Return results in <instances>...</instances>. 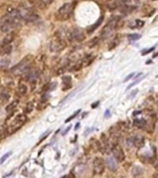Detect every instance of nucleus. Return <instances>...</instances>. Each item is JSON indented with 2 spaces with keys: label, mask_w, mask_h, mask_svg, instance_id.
I'll list each match as a JSON object with an SVG mask.
<instances>
[{
  "label": "nucleus",
  "mask_w": 158,
  "mask_h": 178,
  "mask_svg": "<svg viewBox=\"0 0 158 178\" xmlns=\"http://www.w3.org/2000/svg\"><path fill=\"white\" fill-rule=\"evenodd\" d=\"M23 18L20 16L19 9H13L5 16L0 23V30L3 33H10L15 28H18L20 25Z\"/></svg>",
  "instance_id": "1"
},
{
  "label": "nucleus",
  "mask_w": 158,
  "mask_h": 178,
  "mask_svg": "<svg viewBox=\"0 0 158 178\" xmlns=\"http://www.w3.org/2000/svg\"><path fill=\"white\" fill-rule=\"evenodd\" d=\"M73 7H75V3H66L59 8L57 11L56 17L59 20H67L71 17L73 13Z\"/></svg>",
  "instance_id": "2"
},
{
  "label": "nucleus",
  "mask_w": 158,
  "mask_h": 178,
  "mask_svg": "<svg viewBox=\"0 0 158 178\" xmlns=\"http://www.w3.org/2000/svg\"><path fill=\"white\" fill-rule=\"evenodd\" d=\"M30 69H31V61H30V60L24 59L20 62H19L17 65H15L14 67H12L11 70H10V71H11L12 74H14L16 76H20V75H23L24 73L27 72Z\"/></svg>",
  "instance_id": "3"
},
{
  "label": "nucleus",
  "mask_w": 158,
  "mask_h": 178,
  "mask_svg": "<svg viewBox=\"0 0 158 178\" xmlns=\"http://www.w3.org/2000/svg\"><path fill=\"white\" fill-rule=\"evenodd\" d=\"M26 120H27V117H26L24 114H18L17 116L15 117V119L13 120L11 124L9 125L8 132L10 134H13L14 132H16V131H18L25 123Z\"/></svg>",
  "instance_id": "4"
},
{
  "label": "nucleus",
  "mask_w": 158,
  "mask_h": 178,
  "mask_svg": "<svg viewBox=\"0 0 158 178\" xmlns=\"http://www.w3.org/2000/svg\"><path fill=\"white\" fill-rule=\"evenodd\" d=\"M67 38L71 43H80L85 39V34L80 29H72L67 33Z\"/></svg>",
  "instance_id": "5"
},
{
  "label": "nucleus",
  "mask_w": 158,
  "mask_h": 178,
  "mask_svg": "<svg viewBox=\"0 0 158 178\" xmlns=\"http://www.w3.org/2000/svg\"><path fill=\"white\" fill-rule=\"evenodd\" d=\"M66 48V43L61 37H58L57 39L53 40L50 43L49 49L51 52H60L62 51Z\"/></svg>",
  "instance_id": "6"
},
{
  "label": "nucleus",
  "mask_w": 158,
  "mask_h": 178,
  "mask_svg": "<svg viewBox=\"0 0 158 178\" xmlns=\"http://www.w3.org/2000/svg\"><path fill=\"white\" fill-rule=\"evenodd\" d=\"M105 169V161L102 158L97 157L93 160V171L95 174H102L104 172Z\"/></svg>",
  "instance_id": "7"
},
{
  "label": "nucleus",
  "mask_w": 158,
  "mask_h": 178,
  "mask_svg": "<svg viewBox=\"0 0 158 178\" xmlns=\"http://www.w3.org/2000/svg\"><path fill=\"white\" fill-rule=\"evenodd\" d=\"M116 23H117V20H111L109 23H107V25L103 28L102 32V38H104V39L105 38H108L109 36L113 34L114 30L115 28V26H116Z\"/></svg>",
  "instance_id": "8"
},
{
  "label": "nucleus",
  "mask_w": 158,
  "mask_h": 178,
  "mask_svg": "<svg viewBox=\"0 0 158 178\" xmlns=\"http://www.w3.org/2000/svg\"><path fill=\"white\" fill-rule=\"evenodd\" d=\"M112 152H113V155H114V158L117 161L121 162L123 161L126 158L125 156V153H124V150L123 149L121 148L119 145H114L112 149Z\"/></svg>",
  "instance_id": "9"
},
{
  "label": "nucleus",
  "mask_w": 158,
  "mask_h": 178,
  "mask_svg": "<svg viewBox=\"0 0 158 178\" xmlns=\"http://www.w3.org/2000/svg\"><path fill=\"white\" fill-rule=\"evenodd\" d=\"M39 76V71L36 69H30L27 72L23 74V79L26 82L29 83H35L36 79Z\"/></svg>",
  "instance_id": "10"
},
{
  "label": "nucleus",
  "mask_w": 158,
  "mask_h": 178,
  "mask_svg": "<svg viewBox=\"0 0 158 178\" xmlns=\"http://www.w3.org/2000/svg\"><path fill=\"white\" fill-rule=\"evenodd\" d=\"M105 163L108 166V168L112 171H115L117 169V163H116V160H115L114 157L108 156L106 160H105Z\"/></svg>",
  "instance_id": "11"
},
{
  "label": "nucleus",
  "mask_w": 158,
  "mask_h": 178,
  "mask_svg": "<svg viewBox=\"0 0 158 178\" xmlns=\"http://www.w3.org/2000/svg\"><path fill=\"white\" fill-rule=\"evenodd\" d=\"M144 144H145V139L141 135H138L133 137V145L136 148L140 149L144 146Z\"/></svg>",
  "instance_id": "12"
},
{
  "label": "nucleus",
  "mask_w": 158,
  "mask_h": 178,
  "mask_svg": "<svg viewBox=\"0 0 158 178\" xmlns=\"http://www.w3.org/2000/svg\"><path fill=\"white\" fill-rule=\"evenodd\" d=\"M72 87V79L70 76H63L62 77V90L65 91Z\"/></svg>",
  "instance_id": "13"
},
{
  "label": "nucleus",
  "mask_w": 158,
  "mask_h": 178,
  "mask_svg": "<svg viewBox=\"0 0 158 178\" xmlns=\"http://www.w3.org/2000/svg\"><path fill=\"white\" fill-rule=\"evenodd\" d=\"M9 99V94L5 88L0 87V104L7 102Z\"/></svg>",
  "instance_id": "14"
},
{
  "label": "nucleus",
  "mask_w": 158,
  "mask_h": 178,
  "mask_svg": "<svg viewBox=\"0 0 158 178\" xmlns=\"http://www.w3.org/2000/svg\"><path fill=\"white\" fill-rule=\"evenodd\" d=\"M16 93H17V95L19 97L25 96L26 93H27V86H26V85H24V83H19L17 90H16Z\"/></svg>",
  "instance_id": "15"
},
{
  "label": "nucleus",
  "mask_w": 158,
  "mask_h": 178,
  "mask_svg": "<svg viewBox=\"0 0 158 178\" xmlns=\"http://www.w3.org/2000/svg\"><path fill=\"white\" fill-rule=\"evenodd\" d=\"M12 50V46L11 45H4L0 46V55H8L10 54V52Z\"/></svg>",
  "instance_id": "16"
},
{
  "label": "nucleus",
  "mask_w": 158,
  "mask_h": 178,
  "mask_svg": "<svg viewBox=\"0 0 158 178\" xmlns=\"http://www.w3.org/2000/svg\"><path fill=\"white\" fill-rule=\"evenodd\" d=\"M131 174L134 177H140L143 174V169L140 166H134L131 170Z\"/></svg>",
  "instance_id": "17"
},
{
  "label": "nucleus",
  "mask_w": 158,
  "mask_h": 178,
  "mask_svg": "<svg viewBox=\"0 0 158 178\" xmlns=\"http://www.w3.org/2000/svg\"><path fill=\"white\" fill-rule=\"evenodd\" d=\"M14 38H15L14 33H12V32L8 33V34L5 36L4 39H3V44L4 45H10L13 42Z\"/></svg>",
  "instance_id": "18"
},
{
  "label": "nucleus",
  "mask_w": 158,
  "mask_h": 178,
  "mask_svg": "<svg viewBox=\"0 0 158 178\" xmlns=\"http://www.w3.org/2000/svg\"><path fill=\"white\" fill-rule=\"evenodd\" d=\"M102 20H103V17H101V18H99V20H98V22H97L96 23H95V24H93V25L91 26V27L88 29V31H87V32H88L89 34L93 33L94 31L96 30V29H97V28L99 27V25H101V23H102Z\"/></svg>",
  "instance_id": "19"
},
{
  "label": "nucleus",
  "mask_w": 158,
  "mask_h": 178,
  "mask_svg": "<svg viewBox=\"0 0 158 178\" xmlns=\"http://www.w3.org/2000/svg\"><path fill=\"white\" fill-rule=\"evenodd\" d=\"M37 15H36V14H35V13H30L29 15H28V16L27 17H26L25 18V22H35V20H37Z\"/></svg>",
  "instance_id": "20"
},
{
  "label": "nucleus",
  "mask_w": 158,
  "mask_h": 178,
  "mask_svg": "<svg viewBox=\"0 0 158 178\" xmlns=\"http://www.w3.org/2000/svg\"><path fill=\"white\" fill-rule=\"evenodd\" d=\"M17 105H18V100H15V101L11 102L10 104H8V105L6 107V111L8 112H12L15 109V108L17 107Z\"/></svg>",
  "instance_id": "21"
},
{
  "label": "nucleus",
  "mask_w": 158,
  "mask_h": 178,
  "mask_svg": "<svg viewBox=\"0 0 158 178\" xmlns=\"http://www.w3.org/2000/svg\"><path fill=\"white\" fill-rule=\"evenodd\" d=\"M53 1H54V0H38L39 5L43 8H47V6H49V5Z\"/></svg>",
  "instance_id": "22"
},
{
  "label": "nucleus",
  "mask_w": 158,
  "mask_h": 178,
  "mask_svg": "<svg viewBox=\"0 0 158 178\" xmlns=\"http://www.w3.org/2000/svg\"><path fill=\"white\" fill-rule=\"evenodd\" d=\"M33 109H34L33 103L29 102V103H27V105H26V107L24 109V111H25V113H30V112L33 111Z\"/></svg>",
  "instance_id": "23"
},
{
  "label": "nucleus",
  "mask_w": 158,
  "mask_h": 178,
  "mask_svg": "<svg viewBox=\"0 0 158 178\" xmlns=\"http://www.w3.org/2000/svg\"><path fill=\"white\" fill-rule=\"evenodd\" d=\"M9 65V60H6V59H3L0 60V68H5V67H8Z\"/></svg>",
  "instance_id": "24"
},
{
  "label": "nucleus",
  "mask_w": 158,
  "mask_h": 178,
  "mask_svg": "<svg viewBox=\"0 0 158 178\" xmlns=\"http://www.w3.org/2000/svg\"><path fill=\"white\" fill-rule=\"evenodd\" d=\"M140 38V35L138 34H129L128 35V39L131 41H134V40H138Z\"/></svg>",
  "instance_id": "25"
},
{
  "label": "nucleus",
  "mask_w": 158,
  "mask_h": 178,
  "mask_svg": "<svg viewBox=\"0 0 158 178\" xmlns=\"http://www.w3.org/2000/svg\"><path fill=\"white\" fill-rule=\"evenodd\" d=\"M11 153H12L11 151H9V152H8V153H6L5 155H3V156H2V158L0 159V164H2L3 162H4L5 160H6L8 158V157L10 156V155H11Z\"/></svg>",
  "instance_id": "26"
},
{
  "label": "nucleus",
  "mask_w": 158,
  "mask_h": 178,
  "mask_svg": "<svg viewBox=\"0 0 158 178\" xmlns=\"http://www.w3.org/2000/svg\"><path fill=\"white\" fill-rule=\"evenodd\" d=\"M142 79H143V77H140L139 80H136V81H135V82H133L132 83H130V85L128 86V88H126V89H128H128H130V88L132 87V86H134L135 85H137V83H140V82Z\"/></svg>",
  "instance_id": "27"
},
{
  "label": "nucleus",
  "mask_w": 158,
  "mask_h": 178,
  "mask_svg": "<svg viewBox=\"0 0 158 178\" xmlns=\"http://www.w3.org/2000/svg\"><path fill=\"white\" fill-rule=\"evenodd\" d=\"M118 43H119V41L116 40V39H114V40L112 42V43H111V45H112V46H109V49H113L114 48H115V46H117Z\"/></svg>",
  "instance_id": "28"
},
{
  "label": "nucleus",
  "mask_w": 158,
  "mask_h": 178,
  "mask_svg": "<svg viewBox=\"0 0 158 178\" xmlns=\"http://www.w3.org/2000/svg\"><path fill=\"white\" fill-rule=\"evenodd\" d=\"M79 112H80V111H75V113H73V114L72 115V116H71V117H69V118H68V119L66 120V121H65V122H66V123H68V122H70V121H72V120H73V118H75V117H76V116H77V115H78V113H79Z\"/></svg>",
  "instance_id": "29"
},
{
  "label": "nucleus",
  "mask_w": 158,
  "mask_h": 178,
  "mask_svg": "<svg viewBox=\"0 0 158 178\" xmlns=\"http://www.w3.org/2000/svg\"><path fill=\"white\" fill-rule=\"evenodd\" d=\"M154 48H149V49H145V50H143V51H142V55H146V54H149L150 53V52L151 51H152V50H154Z\"/></svg>",
  "instance_id": "30"
},
{
  "label": "nucleus",
  "mask_w": 158,
  "mask_h": 178,
  "mask_svg": "<svg viewBox=\"0 0 158 178\" xmlns=\"http://www.w3.org/2000/svg\"><path fill=\"white\" fill-rule=\"evenodd\" d=\"M134 74H135V73L133 72V73H131V74H129L128 77H126V78H125V80H124V82L128 81V80H129V79H131V78H132V77H134Z\"/></svg>",
  "instance_id": "31"
},
{
  "label": "nucleus",
  "mask_w": 158,
  "mask_h": 178,
  "mask_svg": "<svg viewBox=\"0 0 158 178\" xmlns=\"http://www.w3.org/2000/svg\"><path fill=\"white\" fill-rule=\"evenodd\" d=\"M104 116H105V117H108V116H110V111H106V113H105Z\"/></svg>",
  "instance_id": "32"
},
{
  "label": "nucleus",
  "mask_w": 158,
  "mask_h": 178,
  "mask_svg": "<svg viewBox=\"0 0 158 178\" xmlns=\"http://www.w3.org/2000/svg\"><path fill=\"white\" fill-rule=\"evenodd\" d=\"M154 167H155V169L158 171V160H156V162H155V164H154Z\"/></svg>",
  "instance_id": "33"
},
{
  "label": "nucleus",
  "mask_w": 158,
  "mask_h": 178,
  "mask_svg": "<svg viewBox=\"0 0 158 178\" xmlns=\"http://www.w3.org/2000/svg\"><path fill=\"white\" fill-rule=\"evenodd\" d=\"M154 177H155V178H158V174H155V176H154Z\"/></svg>",
  "instance_id": "34"
},
{
  "label": "nucleus",
  "mask_w": 158,
  "mask_h": 178,
  "mask_svg": "<svg viewBox=\"0 0 158 178\" xmlns=\"http://www.w3.org/2000/svg\"><path fill=\"white\" fill-rule=\"evenodd\" d=\"M157 135H158V130H157Z\"/></svg>",
  "instance_id": "35"
}]
</instances>
